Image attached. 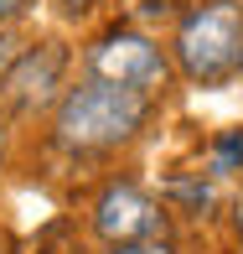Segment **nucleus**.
Returning a JSON list of instances; mask_svg holds the SVG:
<instances>
[{"mask_svg":"<svg viewBox=\"0 0 243 254\" xmlns=\"http://www.w3.org/2000/svg\"><path fill=\"white\" fill-rule=\"evenodd\" d=\"M155 99L140 88H119L103 78H83L57 99L52 114V140L67 156H109L119 145H130L135 135L150 125Z\"/></svg>","mask_w":243,"mask_h":254,"instance_id":"obj_1","label":"nucleus"},{"mask_svg":"<svg viewBox=\"0 0 243 254\" xmlns=\"http://www.w3.org/2000/svg\"><path fill=\"white\" fill-rule=\"evenodd\" d=\"M171 63L192 88H223L243 73V0H192L171 31Z\"/></svg>","mask_w":243,"mask_h":254,"instance_id":"obj_2","label":"nucleus"},{"mask_svg":"<svg viewBox=\"0 0 243 254\" xmlns=\"http://www.w3.org/2000/svg\"><path fill=\"white\" fill-rule=\"evenodd\" d=\"M171 52L160 47L155 37L135 26H114L88 47V78H103V83H119V88H140V94H166L171 88Z\"/></svg>","mask_w":243,"mask_h":254,"instance_id":"obj_3","label":"nucleus"},{"mask_svg":"<svg viewBox=\"0 0 243 254\" xmlns=\"http://www.w3.org/2000/svg\"><path fill=\"white\" fill-rule=\"evenodd\" d=\"M94 234L103 244H135V239L171 234V218H166V202L150 197L140 182H109L94 197Z\"/></svg>","mask_w":243,"mask_h":254,"instance_id":"obj_4","label":"nucleus"},{"mask_svg":"<svg viewBox=\"0 0 243 254\" xmlns=\"http://www.w3.org/2000/svg\"><path fill=\"white\" fill-rule=\"evenodd\" d=\"M62 73H67V47L62 42H37V47L16 52L10 67L0 73V104L5 109H47L62 88Z\"/></svg>","mask_w":243,"mask_h":254,"instance_id":"obj_5","label":"nucleus"},{"mask_svg":"<svg viewBox=\"0 0 243 254\" xmlns=\"http://www.w3.org/2000/svg\"><path fill=\"white\" fill-rule=\"evenodd\" d=\"M103 254H181V249L171 234H160V239H135V244H109Z\"/></svg>","mask_w":243,"mask_h":254,"instance_id":"obj_6","label":"nucleus"},{"mask_svg":"<svg viewBox=\"0 0 243 254\" xmlns=\"http://www.w3.org/2000/svg\"><path fill=\"white\" fill-rule=\"evenodd\" d=\"M233 161H243V135H223L217 140V171H228Z\"/></svg>","mask_w":243,"mask_h":254,"instance_id":"obj_7","label":"nucleus"},{"mask_svg":"<svg viewBox=\"0 0 243 254\" xmlns=\"http://www.w3.org/2000/svg\"><path fill=\"white\" fill-rule=\"evenodd\" d=\"M31 0H0V21H10V16H21Z\"/></svg>","mask_w":243,"mask_h":254,"instance_id":"obj_8","label":"nucleus"},{"mask_svg":"<svg viewBox=\"0 0 243 254\" xmlns=\"http://www.w3.org/2000/svg\"><path fill=\"white\" fill-rule=\"evenodd\" d=\"M233 228H238V244H243V187H238V197H233Z\"/></svg>","mask_w":243,"mask_h":254,"instance_id":"obj_9","label":"nucleus"},{"mask_svg":"<svg viewBox=\"0 0 243 254\" xmlns=\"http://www.w3.org/2000/svg\"><path fill=\"white\" fill-rule=\"evenodd\" d=\"M5 125H10V120H5V104H0V156H5V135H10Z\"/></svg>","mask_w":243,"mask_h":254,"instance_id":"obj_10","label":"nucleus"}]
</instances>
